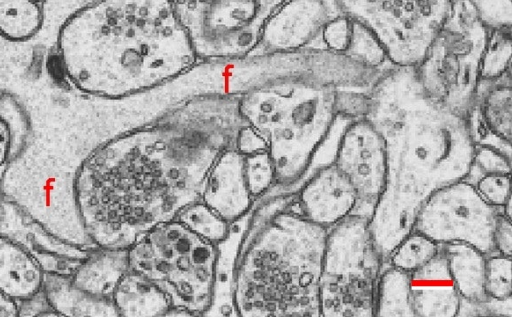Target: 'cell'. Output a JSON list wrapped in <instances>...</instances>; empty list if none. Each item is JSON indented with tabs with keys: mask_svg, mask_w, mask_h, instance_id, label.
Instances as JSON below:
<instances>
[{
	"mask_svg": "<svg viewBox=\"0 0 512 317\" xmlns=\"http://www.w3.org/2000/svg\"><path fill=\"white\" fill-rule=\"evenodd\" d=\"M490 31L469 0H452L445 22L413 67L432 99L467 118L476 102Z\"/></svg>",
	"mask_w": 512,
	"mask_h": 317,
	"instance_id": "52a82bcc",
	"label": "cell"
},
{
	"mask_svg": "<svg viewBox=\"0 0 512 317\" xmlns=\"http://www.w3.org/2000/svg\"><path fill=\"white\" fill-rule=\"evenodd\" d=\"M0 235L19 244L46 275L71 277L90 251L57 237L7 196L0 197Z\"/></svg>",
	"mask_w": 512,
	"mask_h": 317,
	"instance_id": "4fadbf2b",
	"label": "cell"
},
{
	"mask_svg": "<svg viewBox=\"0 0 512 317\" xmlns=\"http://www.w3.org/2000/svg\"><path fill=\"white\" fill-rule=\"evenodd\" d=\"M409 284L415 317L458 316L461 298L441 248L426 264L409 273Z\"/></svg>",
	"mask_w": 512,
	"mask_h": 317,
	"instance_id": "e0dca14e",
	"label": "cell"
},
{
	"mask_svg": "<svg viewBox=\"0 0 512 317\" xmlns=\"http://www.w3.org/2000/svg\"><path fill=\"white\" fill-rule=\"evenodd\" d=\"M112 302L118 316L168 315L170 304L164 293L144 276L129 270L119 281Z\"/></svg>",
	"mask_w": 512,
	"mask_h": 317,
	"instance_id": "44dd1931",
	"label": "cell"
},
{
	"mask_svg": "<svg viewBox=\"0 0 512 317\" xmlns=\"http://www.w3.org/2000/svg\"><path fill=\"white\" fill-rule=\"evenodd\" d=\"M45 273L37 261L13 240L0 235V291L17 302L42 292Z\"/></svg>",
	"mask_w": 512,
	"mask_h": 317,
	"instance_id": "d6986e66",
	"label": "cell"
},
{
	"mask_svg": "<svg viewBox=\"0 0 512 317\" xmlns=\"http://www.w3.org/2000/svg\"><path fill=\"white\" fill-rule=\"evenodd\" d=\"M239 95L186 97L84 158L73 196L81 225L96 247L128 249L201 199L213 164L234 147L246 123Z\"/></svg>",
	"mask_w": 512,
	"mask_h": 317,
	"instance_id": "6da1fadb",
	"label": "cell"
},
{
	"mask_svg": "<svg viewBox=\"0 0 512 317\" xmlns=\"http://www.w3.org/2000/svg\"><path fill=\"white\" fill-rule=\"evenodd\" d=\"M176 220L202 239L215 245L227 239L231 227L201 200L185 207Z\"/></svg>",
	"mask_w": 512,
	"mask_h": 317,
	"instance_id": "83f0119b",
	"label": "cell"
},
{
	"mask_svg": "<svg viewBox=\"0 0 512 317\" xmlns=\"http://www.w3.org/2000/svg\"><path fill=\"white\" fill-rule=\"evenodd\" d=\"M353 31V21L346 15L339 13L332 16L325 24L321 32V40L324 47L345 53Z\"/></svg>",
	"mask_w": 512,
	"mask_h": 317,
	"instance_id": "d590c367",
	"label": "cell"
},
{
	"mask_svg": "<svg viewBox=\"0 0 512 317\" xmlns=\"http://www.w3.org/2000/svg\"><path fill=\"white\" fill-rule=\"evenodd\" d=\"M500 212L462 179L437 190L423 203L412 230L437 244L462 242L489 255L494 252L493 231Z\"/></svg>",
	"mask_w": 512,
	"mask_h": 317,
	"instance_id": "8fae6325",
	"label": "cell"
},
{
	"mask_svg": "<svg viewBox=\"0 0 512 317\" xmlns=\"http://www.w3.org/2000/svg\"><path fill=\"white\" fill-rule=\"evenodd\" d=\"M439 248V244L429 237L412 230L390 252L386 264L411 273L431 260Z\"/></svg>",
	"mask_w": 512,
	"mask_h": 317,
	"instance_id": "4316f807",
	"label": "cell"
},
{
	"mask_svg": "<svg viewBox=\"0 0 512 317\" xmlns=\"http://www.w3.org/2000/svg\"><path fill=\"white\" fill-rule=\"evenodd\" d=\"M385 263L368 217L351 214L329 228L320 277V316L374 317L376 287Z\"/></svg>",
	"mask_w": 512,
	"mask_h": 317,
	"instance_id": "ba28073f",
	"label": "cell"
},
{
	"mask_svg": "<svg viewBox=\"0 0 512 317\" xmlns=\"http://www.w3.org/2000/svg\"><path fill=\"white\" fill-rule=\"evenodd\" d=\"M42 292L58 316H118L112 301L86 294L68 276L45 275Z\"/></svg>",
	"mask_w": 512,
	"mask_h": 317,
	"instance_id": "603a6c76",
	"label": "cell"
},
{
	"mask_svg": "<svg viewBox=\"0 0 512 317\" xmlns=\"http://www.w3.org/2000/svg\"><path fill=\"white\" fill-rule=\"evenodd\" d=\"M31 133L30 117L22 102L13 93L0 90V166L22 154Z\"/></svg>",
	"mask_w": 512,
	"mask_h": 317,
	"instance_id": "cb8c5ba5",
	"label": "cell"
},
{
	"mask_svg": "<svg viewBox=\"0 0 512 317\" xmlns=\"http://www.w3.org/2000/svg\"><path fill=\"white\" fill-rule=\"evenodd\" d=\"M19 316V302L0 291V317Z\"/></svg>",
	"mask_w": 512,
	"mask_h": 317,
	"instance_id": "ab89813d",
	"label": "cell"
},
{
	"mask_svg": "<svg viewBox=\"0 0 512 317\" xmlns=\"http://www.w3.org/2000/svg\"><path fill=\"white\" fill-rule=\"evenodd\" d=\"M511 27L491 28L481 64V81L511 72Z\"/></svg>",
	"mask_w": 512,
	"mask_h": 317,
	"instance_id": "f1b7e54d",
	"label": "cell"
},
{
	"mask_svg": "<svg viewBox=\"0 0 512 317\" xmlns=\"http://www.w3.org/2000/svg\"><path fill=\"white\" fill-rule=\"evenodd\" d=\"M474 108L488 131L501 142L511 145V72L493 81H481Z\"/></svg>",
	"mask_w": 512,
	"mask_h": 317,
	"instance_id": "7402d4cb",
	"label": "cell"
},
{
	"mask_svg": "<svg viewBox=\"0 0 512 317\" xmlns=\"http://www.w3.org/2000/svg\"><path fill=\"white\" fill-rule=\"evenodd\" d=\"M34 2H37V3H40L42 4L43 2H45L46 0H33Z\"/></svg>",
	"mask_w": 512,
	"mask_h": 317,
	"instance_id": "60d3db41",
	"label": "cell"
},
{
	"mask_svg": "<svg viewBox=\"0 0 512 317\" xmlns=\"http://www.w3.org/2000/svg\"><path fill=\"white\" fill-rule=\"evenodd\" d=\"M335 90L279 80L239 95L243 119L267 143L276 185L289 187L306 174L337 119Z\"/></svg>",
	"mask_w": 512,
	"mask_h": 317,
	"instance_id": "5b68a950",
	"label": "cell"
},
{
	"mask_svg": "<svg viewBox=\"0 0 512 317\" xmlns=\"http://www.w3.org/2000/svg\"><path fill=\"white\" fill-rule=\"evenodd\" d=\"M439 245L461 300L474 305L487 303L489 301L485 290L487 255L462 242Z\"/></svg>",
	"mask_w": 512,
	"mask_h": 317,
	"instance_id": "ffe728a7",
	"label": "cell"
},
{
	"mask_svg": "<svg viewBox=\"0 0 512 317\" xmlns=\"http://www.w3.org/2000/svg\"><path fill=\"white\" fill-rule=\"evenodd\" d=\"M369 92L372 108L366 119L382 135L387 154L386 186L369 228L386 261L412 231L423 203L467 177L475 143L468 118L432 99L413 67H386Z\"/></svg>",
	"mask_w": 512,
	"mask_h": 317,
	"instance_id": "7a4b0ae2",
	"label": "cell"
},
{
	"mask_svg": "<svg viewBox=\"0 0 512 317\" xmlns=\"http://www.w3.org/2000/svg\"><path fill=\"white\" fill-rule=\"evenodd\" d=\"M57 50L70 82L107 100L152 90L199 61L170 0H94L65 19Z\"/></svg>",
	"mask_w": 512,
	"mask_h": 317,
	"instance_id": "3957f363",
	"label": "cell"
},
{
	"mask_svg": "<svg viewBox=\"0 0 512 317\" xmlns=\"http://www.w3.org/2000/svg\"><path fill=\"white\" fill-rule=\"evenodd\" d=\"M357 205L355 189L333 162L319 168L301 186L295 199L301 215L326 229L353 214Z\"/></svg>",
	"mask_w": 512,
	"mask_h": 317,
	"instance_id": "9a60e30c",
	"label": "cell"
},
{
	"mask_svg": "<svg viewBox=\"0 0 512 317\" xmlns=\"http://www.w3.org/2000/svg\"><path fill=\"white\" fill-rule=\"evenodd\" d=\"M511 173H487L465 178L490 205L500 209L511 203Z\"/></svg>",
	"mask_w": 512,
	"mask_h": 317,
	"instance_id": "d6a6232c",
	"label": "cell"
},
{
	"mask_svg": "<svg viewBox=\"0 0 512 317\" xmlns=\"http://www.w3.org/2000/svg\"><path fill=\"white\" fill-rule=\"evenodd\" d=\"M200 200L231 226L248 213L254 199L245 180L243 154L232 147L219 156L205 180Z\"/></svg>",
	"mask_w": 512,
	"mask_h": 317,
	"instance_id": "2e32d148",
	"label": "cell"
},
{
	"mask_svg": "<svg viewBox=\"0 0 512 317\" xmlns=\"http://www.w3.org/2000/svg\"><path fill=\"white\" fill-rule=\"evenodd\" d=\"M494 252L501 255H512V226L511 218L499 213L493 231Z\"/></svg>",
	"mask_w": 512,
	"mask_h": 317,
	"instance_id": "74e56055",
	"label": "cell"
},
{
	"mask_svg": "<svg viewBox=\"0 0 512 317\" xmlns=\"http://www.w3.org/2000/svg\"><path fill=\"white\" fill-rule=\"evenodd\" d=\"M487 173H511V154L493 146L475 145L471 168L466 178Z\"/></svg>",
	"mask_w": 512,
	"mask_h": 317,
	"instance_id": "e575fe53",
	"label": "cell"
},
{
	"mask_svg": "<svg viewBox=\"0 0 512 317\" xmlns=\"http://www.w3.org/2000/svg\"><path fill=\"white\" fill-rule=\"evenodd\" d=\"M345 53L376 69L383 70L391 65L379 41L354 21L351 40Z\"/></svg>",
	"mask_w": 512,
	"mask_h": 317,
	"instance_id": "f546056e",
	"label": "cell"
},
{
	"mask_svg": "<svg viewBox=\"0 0 512 317\" xmlns=\"http://www.w3.org/2000/svg\"><path fill=\"white\" fill-rule=\"evenodd\" d=\"M374 316L415 317L410 303L409 273L388 264L383 267L376 287Z\"/></svg>",
	"mask_w": 512,
	"mask_h": 317,
	"instance_id": "d4e9b609",
	"label": "cell"
},
{
	"mask_svg": "<svg viewBox=\"0 0 512 317\" xmlns=\"http://www.w3.org/2000/svg\"><path fill=\"white\" fill-rule=\"evenodd\" d=\"M511 257L493 252L486 257L485 290L489 299H511Z\"/></svg>",
	"mask_w": 512,
	"mask_h": 317,
	"instance_id": "4dcf8cb0",
	"label": "cell"
},
{
	"mask_svg": "<svg viewBox=\"0 0 512 317\" xmlns=\"http://www.w3.org/2000/svg\"><path fill=\"white\" fill-rule=\"evenodd\" d=\"M367 29L393 66L415 67L445 22L452 0H334Z\"/></svg>",
	"mask_w": 512,
	"mask_h": 317,
	"instance_id": "30bf717a",
	"label": "cell"
},
{
	"mask_svg": "<svg viewBox=\"0 0 512 317\" xmlns=\"http://www.w3.org/2000/svg\"><path fill=\"white\" fill-rule=\"evenodd\" d=\"M199 60L242 58L285 0H170Z\"/></svg>",
	"mask_w": 512,
	"mask_h": 317,
	"instance_id": "9c48e42d",
	"label": "cell"
},
{
	"mask_svg": "<svg viewBox=\"0 0 512 317\" xmlns=\"http://www.w3.org/2000/svg\"><path fill=\"white\" fill-rule=\"evenodd\" d=\"M244 175L254 200L276 185L274 167L268 150L244 155Z\"/></svg>",
	"mask_w": 512,
	"mask_h": 317,
	"instance_id": "1f68e13d",
	"label": "cell"
},
{
	"mask_svg": "<svg viewBox=\"0 0 512 317\" xmlns=\"http://www.w3.org/2000/svg\"><path fill=\"white\" fill-rule=\"evenodd\" d=\"M129 270L128 249L96 247L90 249L70 278L86 294L112 301L119 281Z\"/></svg>",
	"mask_w": 512,
	"mask_h": 317,
	"instance_id": "ac0fdd59",
	"label": "cell"
},
{
	"mask_svg": "<svg viewBox=\"0 0 512 317\" xmlns=\"http://www.w3.org/2000/svg\"><path fill=\"white\" fill-rule=\"evenodd\" d=\"M294 203V195L274 198L253 218L233 274L239 316L320 317L328 229L306 219Z\"/></svg>",
	"mask_w": 512,
	"mask_h": 317,
	"instance_id": "277c9868",
	"label": "cell"
},
{
	"mask_svg": "<svg viewBox=\"0 0 512 317\" xmlns=\"http://www.w3.org/2000/svg\"><path fill=\"white\" fill-rule=\"evenodd\" d=\"M129 269L166 296L168 315H203L213 301L218 249L178 220L157 225L128 248Z\"/></svg>",
	"mask_w": 512,
	"mask_h": 317,
	"instance_id": "8992f818",
	"label": "cell"
},
{
	"mask_svg": "<svg viewBox=\"0 0 512 317\" xmlns=\"http://www.w3.org/2000/svg\"><path fill=\"white\" fill-rule=\"evenodd\" d=\"M42 4L33 0H0V35L13 42L34 37L42 28Z\"/></svg>",
	"mask_w": 512,
	"mask_h": 317,
	"instance_id": "484cf974",
	"label": "cell"
},
{
	"mask_svg": "<svg viewBox=\"0 0 512 317\" xmlns=\"http://www.w3.org/2000/svg\"><path fill=\"white\" fill-rule=\"evenodd\" d=\"M331 17L325 0H285L265 23L259 46L262 52H288L312 46Z\"/></svg>",
	"mask_w": 512,
	"mask_h": 317,
	"instance_id": "5bb4252c",
	"label": "cell"
},
{
	"mask_svg": "<svg viewBox=\"0 0 512 317\" xmlns=\"http://www.w3.org/2000/svg\"><path fill=\"white\" fill-rule=\"evenodd\" d=\"M333 164L356 191L358 205L353 214L370 219L387 181L385 143L371 121H349L340 136Z\"/></svg>",
	"mask_w": 512,
	"mask_h": 317,
	"instance_id": "7c38bea8",
	"label": "cell"
},
{
	"mask_svg": "<svg viewBox=\"0 0 512 317\" xmlns=\"http://www.w3.org/2000/svg\"><path fill=\"white\" fill-rule=\"evenodd\" d=\"M19 303V316H58L46 301L43 292Z\"/></svg>",
	"mask_w": 512,
	"mask_h": 317,
	"instance_id": "f35d334b",
	"label": "cell"
},
{
	"mask_svg": "<svg viewBox=\"0 0 512 317\" xmlns=\"http://www.w3.org/2000/svg\"><path fill=\"white\" fill-rule=\"evenodd\" d=\"M372 108V97L368 90L336 89L334 111L338 117L354 121L368 117Z\"/></svg>",
	"mask_w": 512,
	"mask_h": 317,
	"instance_id": "836d02e7",
	"label": "cell"
},
{
	"mask_svg": "<svg viewBox=\"0 0 512 317\" xmlns=\"http://www.w3.org/2000/svg\"><path fill=\"white\" fill-rule=\"evenodd\" d=\"M234 148L243 155H250L268 150L265 139L247 123H245L238 131Z\"/></svg>",
	"mask_w": 512,
	"mask_h": 317,
	"instance_id": "8d00e7d4",
	"label": "cell"
}]
</instances>
